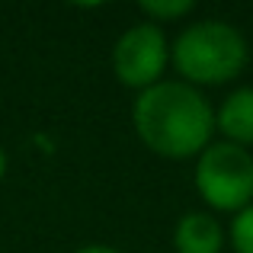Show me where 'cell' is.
Returning <instances> with one entry per match:
<instances>
[{"mask_svg":"<svg viewBox=\"0 0 253 253\" xmlns=\"http://www.w3.org/2000/svg\"><path fill=\"white\" fill-rule=\"evenodd\" d=\"M170 64V42L157 23H135L116 39L112 45V74L122 86L148 90L161 84L164 71Z\"/></svg>","mask_w":253,"mask_h":253,"instance_id":"4","label":"cell"},{"mask_svg":"<svg viewBox=\"0 0 253 253\" xmlns=\"http://www.w3.org/2000/svg\"><path fill=\"white\" fill-rule=\"evenodd\" d=\"M131 122L148 151L170 161H186L199 157L211 144L215 109L199 86L186 81H161L135 96Z\"/></svg>","mask_w":253,"mask_h":253,"instance_id":"1","label":"cell"},{"mask_svg":"<svg viewBox=\"0 0 253 253\" xmlns=\"http://www.w3.org/2000/svg\"><path fill=\"white\" fill-rule=\"evenodd\" d=\"M196 189L211 209L241 211L253 202V154L231 141H218L199 154Z\"/></svg>","mask_w":253,"mask_h":253,"instance_id":"3","label":"cell"},{"mask_svg":"<svg viewBox=\"0 0 253 253\" xmlns=\"http://www.w3.org/2000/svg\"><path fill=\"white\" fill-rule=\"evenodd\" d=\"M138 10L148 16V23H170V19H183L196 10L192 0H141Z\"/></svg>","mask_w":253,"mask_h":253,"instance_id":"7","label":"cell"},{"mask_svg":"<svg viewBox=\"0 0 253 253\" xmlns=\"http://www.w3.org/2000/svg\"><path fill=\"white\" fill-rule=\"evenodd\" d=\"M215 128L224 135V141L237 144V148H253V86L228 93L215 112Z\"/></svg>","mask_w":253,"mask_h":253,"instance_id":"6","label":"cell"},{"mask_svg":"<svg viewBox=\"0 0 253 253\" xmlns=\"http://www.w3.org/2000/svg\"><path fill=\"white\" fill-rule=\"evenodd\" d=\"M231 247L234 253H253V202L237 211L231 221Z\"/></svg>","mask_w":253,"mask_h":253,"instance_id":"8","label":"cell"},{"mask_svg":"<svg viewBox=\"0 0 253 253\" xmlns=\"http://www.w3.org/2000/svg\"><path fill=\"white\" fill-rule=\"evenodd\" d=\"M247 39L224 19H199L186 26L173 42V64L179 77L192 86L228 84L247 68Z\"/></svg>","mask_w":253,"mask_h":253,"instance_id":"2","label":"cell"},{"mask_svg":"<svg viewBox=\"0 0 253 253\" xmlns=\"http://www.w3.org/2000/svg\"><path fill=\"white\" fill-rule=\"evenodd\" d=\"M77 253H122V250H116V247H106V244H90V247H81Z\"/></svg>","mask_w":253,"mask_h":253,"instance_id":"9","label":"cell"},{"mask_svg":"<svg viewBox=\"0 0 253 253\" xmlns=\"http://www.w3.org/2000/svg\"><path fill=\"white\" fill-rule=\"evenodd\" d=\"M176 253H221L224 228L209 211H186L173 231Z\"/></svg>","mask_w":253,"mask_h":253,"instance_id":"5","label":"cell"},{"mask_svg":"<svg viewBox=\"0 0 253 253\" xmlns=\"http://www.w3.org/2000/svg\"><path fill=\"white\" fill-rule=\"evenodd\" d=\"M3 173H6V151L0 148V179H3Z\"/></svg>","mask_w":253,"mask_h":253,"instance_id":"10","label":"cell"}]
</instances>
